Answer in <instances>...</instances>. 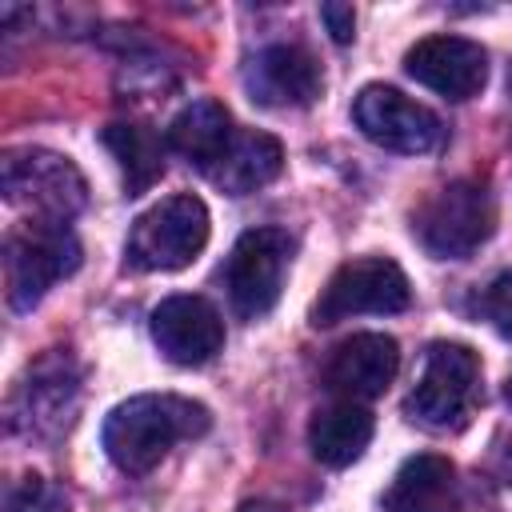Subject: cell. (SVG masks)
Here are the masks:
<instances>
[{
  "mask_svg": "<svg viewBox=\"0 0 512 512\" xmlns=\"http://www.w3.org/2000/svg\"><path fill=\"white\" fill-rule=\"evenodd\" d=\"M404 72L448 100H472L488 80V52L468 36H424L408 48Z\"/></svg>",
  "mask_w": 512,
  "mask_h": 512,
  "instance_id": "obj_12",
  "label": "cell"
},
{
  "mask_svg": "<svg viewBox=\"0 0 512 512\" xmlns=\"http://www.w3.org/2000/svg\"><path fill=\"white\" fill-rule=\"evenodd\" d=\"M236 132L240 128H236V120L228 116L224 104H216V100H192L168 124V148L180 152L196 172L208 176L224 160V152L232 148Z\"/></svg>",
  "mask_w": 512,
  "mask_h": 512,
  "instance_id": "obj_15",
  "label": "cell"
},
{
  "mask_svg": "<svg viewBox=\"0 0 512 512\" xmlns=\"http://www.w3.org/2000/svg\"><path fill=\"white\" fill-rule=\"evenodd\" d=\"M4 512H68V492L32 472L4 488Z\"/></svg>",
  "mask_w": 512,
  "mask_h": 512,
  "instance_id": "obj_20",
  "label": "cell"
},
{
  "mask_svg": "<svg viewBox=\"0 0 512 512\" xmlns=\"http://www.w3.org/2000/svg\"><path fill=\"white\" fill-rule=\"evenodd\" d=\"M504 400H508V408H512V380L504 384Z\"/></svg>",
  "mask_w": 512,
  "mask_h": 512,
  "instance_id": "obj_24",
  "label": "cell"
},
{
  "mask_svg": "<svg viewBox=\"0 0 512 512\" xmlns=\"http://www.w3.org/2000/svg\"><path fill=\"white\" fill-rule=\"evenodd\" d=\"M480 396V360L468 344L456 340H436L424 352L420 380L412 384L404 412L432 432H452L464 428Z\"/></svg>",
  "mask_w": 512,
  "mask_h": 512,
  "instance_id": "obj_2",
  "label": "cell"
},
{
  "mask_svg": "<svg viewBox=\"0 0 512 512\" xmlns=\"http://www.w3.org/2000/svg\"><path fill=\"white\" fill-rule=\"evenodd\" d=\"M496 228V204L484 184L452 180L436 188L412 216L420 248L436 260H468Z\"/></svg>",
  "mask_w": 512,
  "mask_h": 512,
  "instance_id": "obj_5",
  "label": "cell"
},
{
  "mask_svg": "<svg viewBox=\"0 0 512 512\" xmlns=\"http://www.w3.org/2000/svg\"><path fill=\"white\" fill-rule=\"evenodd\" d=\"M240 512H284V508L272 500H248V504H240Z\"/></svg>",
  "mask_w": 512,
  "mask_h": 512,
  "instance_id": "obj_23",
  "label": "cell"
},
{
  "mask_svg": "<svg viewBox=\"0 0 512 512\" xmlns=\"http://www.w3.org/2000/svg\"><path fill=\"white\" fill-rule=\"evenodd\" d=\"M80 404V368L64 348L40 356L8 400V428L24 440H56Z\"/></svg>",
  "mask_w": 512,
  "mask_h": 512,
  "instance_id": "obj_8",
  "label": "cell"
},
{
  "mask_svg": "<svg viewBox=\"0 0 512 512\" xmlns=\"http://www.w3.org/2000/svg\"><path fill=\"white\" fill-rule=\"evenodd\" d=\"M368 440H372V412L360 408L356 400L328 404L308 424V448L324 468H344L360 460Z\"/></svg>",
  "mask_w": 512,
  "mask_h": 512,
  "instance_id": "obj_18",
  "label": "cell"
},
{
  "mask_svg": "<svg viewBox=\"0 0 512 512\" xmlns=\"http://www.w3.org/2000/svg\"><path fill=\"white\" fill-rule=\"evenodd\" d=\"M104 144H108V152L116 156V164L124 172V192L128 196L148 192L164 176L168 140H160L152 128H144V124H108L104 128Z\"/></svg>",
  "mask_w": 512,
  "mask_h": 512,
  "instance_id": "obj_19",
  "label": "cell"
},
{
  "mask_svg": "<svg viewBox=\"0 0 512 512\" xmlns=\"http://www.w3.org/2000/svg\"><path fill=\"white\" fill-rule=\"evenodd\" d=\"M480 312L488 316V324H492L500 336L512 340V272H500V276L484 288V296H480Z\"/></svg>",
  "mask_w": 512,
  "mask_h": 512,
  "instance_id": "obj_21",
  "label": "cell"
},
{
  "mask_svg": "<svg viewBox=\"0 0 512 512\" xmlns=\"http://www.w3.org/2000/svg\"><path fill=\"white\" fill-rule=\"evenodd\" d=\"M152 340L164 360L196 368L224 348V320L204 296H168L152 308Z\"/></svg>",
  "mask_w": 512,
  "mask_h": 512,
  "instance_id": "obj_13",
  "label": "cell"
},
{
  "mask_svg": "<svg viewBox=\"0 0 512 512\" xmlns=\"http://www.w3.org/2000/svg\"><path fill=\"white\" fill-rule=\"evenodd\" d=\"M292 248H296V240L284 228H248L232 244L228 260L220 268V280H224L228 304L240 320H260L264 312L276 308L284 272L292 264Z\"/></svg>",
  "mask_w": 512,
  "mask_h": 512,
  "instance_id": "obj_7",
  "label": "cell"
},
{
  "mask_svg": "<svg viewBox=\"0 0 512 512\" xmlns=\"http://www.w3.org/2000/svg\"><path fill=\"white\" fill-rule=\"evenodd\" d=\"M80 268V240L68 224L32 220L4 240V288L16 312H32L44 292Z\"/></svg>",
  "mask_w": 512,
  "mask_h": 512,
  "instance_id": "obj_4",
  "label": "cell"
},
{
  "mask_svg": "<svg viewBox=\"0 0 512 512\" xmlns=\"http://www.w3.org/2000/svg\"><path fill=\"white\" fill-rule=\"evenodd\" d=\"M320 20L328 24V32H332L336 44H348L356 36V12H352V4H320Z\"/></svg>",
  "mask_w": 512,
  "mask_h": 512,
  "instance_id": "obj_22",
  "label": "cell"
},
{
  "mask_svg": "<svg viewBox=\"0 0 512 512\" xmlns=\"http://www.w3.org/2000/svg\"><path fill=\"white\" fill-rule=\"evenodd\" d=\"M456 508V468L448 456L420 452L400 464L384 492V512H452Z\"/></svg>",
  "mask_w": 512,
  "mask_h": 512,
  "instance_id": "obj_16",
  "label": "cell"
},
{
  "mask_svg": "<svg viewBox=\"0 0 512 512\" xmlns=\"http://www.w3.org/2000/svg\"><path fill=\"white\" fill-rule=\"evenodd\" d=\"M4 196L20 208H32V220L68 224L88 204V184L80 168L48 148H16L0 168Z\"/></svg>",
  "mask_w": 512,
  "mask_h": 512,
  "instance_id": "obj_6",
  "label": "cell"
},
{
  "mask_svg": "<svg viewBox=\"0 0 512 512\" xmlns=\"http://www.w3.org/2000/svg\"><path fill=\"white\" fill-rule=\"evenodd\" d=\"M280 168H284V148H280V140L268 136V132H248V128H240L236 140H232V148L224 152V160L208 172V180H212L220 192H228V196H248V192H256V188L272 184V180L280 176Z\"/></svg>",
  "mask_w": 512,
  "mask_h": 512,
  "instance_id": "obj_17",
  "label": "cell"
},
{
  "mask_svg": "<svg viewBox=\"0 0 512 512\" xmlns=\"http://www.w3.org/2000/svg\"><path fill=\"white\" fill-rule=\"evenodd\" d=\"M400 368V348L384 332H356L332 348L324 384L344 400H376Z\"/></svg>",
  "mask_w": 512,
  "mask_h": 512,
  "instance_id": "obj_14",
  "label": "cell"
},
{
  "mask_svg": "<svg viewBox=\"0 0 512 512\" xmlns=\"http://www.w3.org/2000/svg\"><path fill=\"white\" fill-rule=\"evenodd\" d=\"M408 300H412V288H408V276L396 260L360 256V260H348L332 272L320 300L312 304V324L328 328V324H340V320L364 316V312L388 316V312H404Z\"/></svg>",
  "mask_w": 512,
  "mask_h": 512,
  "instance_id": "obj_9",
  "label": "cell"
},
{
  "mask_svg": "<svg viewBox=\"0 0 512 512\" xmlns=\"http://www.w3.org/2000/svg\"><path fill=\"white\" fill-rule=\"evenodd\" d=\"M244 88L264 108H304V104H312L320 96L324 72H320L316 56L304 44L276 40V44H264L248 60Z\"/></svg>",
  "mask_w": 512,
  "mask_h": 512,
  "instance_id": "obj_11",
  "label": "cell"
},
{
  "mask_svg": "<svg viewBox=\"0 0 512 512\" xmlns=\"http://www.w3.org/2000/svg\"><path fill=\"white\" fill-rule=\"evenodd\" d=\"M352 120L372 144H380L384 152H404V156L432 152L444 136L440 116L432 108L408 100L404 92L388 84H364L352 104Z\"/></svg>",
  "mask_w": 512,
  "mask_h": 512,
  "instance_id": "obj_10",
  "label": "cell"
},
{
  "mask_svg": "<svg viewBox=\"0 0 512 512\" xmlns=\"http://www.w3.org/2000/svg\"><path fill=\"white\" fill-rule=\"evenodd\" d=\"M212 428V412L200 400L172 396V392H144L116 404L104 420V452L108 460L128 472H152L180 440H196Z\"/></svg>",
  "mask_w": 512,
  "mask_h": 512,
  "instance_id": "obj_1",
  "label": "cell"
},
{
  "mask_svg": "<svg viewBox=\"0 0 512 512\" xmlns=\"http://www.w3.org/2000/svg\"><path fill=\"white\" fill-rule=\"evenodd\" d=\"M204 244H208V208L200 196L180 192L136 216L124 244V264L132 272H176L188 268L204 252Z\"/></svg>",
  "mask_w": 512,
  "mask_h": 512,
  "instance_id": "obj_3",
  "label": "cell"
},
{
  "mask_svg": "<svg viewBox=\"0 0 512 512\" xmlns=\"http://www.w3.org/2000/svg\"><path fill=\"white\" fill-rule=\"evenodd\" d=\"M508 92H512V68H508Z\"/></svg>",
  "mask_w": 512,
  "mask_h": 512,
  "instance_id": "obj_25",
  "label": "cell"
}]
</instances>
